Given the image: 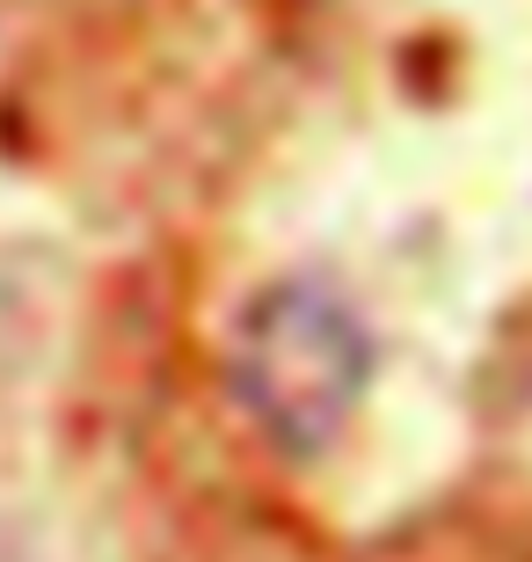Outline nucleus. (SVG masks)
I'll use <instances>...</instances> for the list:
<instances>
[{
	"instance_id": "obj_1",
	"label": "nucleus",
	"mask_w": 532,
	"mask_h": 562,
	"mask_svg": "<svg viewBox=\"0 0 532 562\" xmlns=\"http://www.w3.org/2000/svg\"><path fill=\"white\" fill-rule=\"evenodd\" d=\"M365 373H372L365 322L343 307V292L314 285V278L270 285L241 314L234 395L292 453H314L343 431L350 402L365 395Z\"/></svg>"
}]
</instances>
